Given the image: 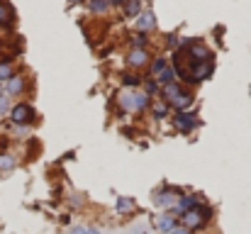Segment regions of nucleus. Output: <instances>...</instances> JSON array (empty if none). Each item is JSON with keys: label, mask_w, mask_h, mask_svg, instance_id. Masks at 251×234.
<instances>
[{"label": "nucleus", "mask_w": 251, "mask_h": 234, "mask_svg": "<svg viewBox=\"0 0 251 234\" xmlns=\"http://www.w3.org/2000/svg\"><path fill=\"white\" fill-rule=\"evenodd\" d=\"M168 66V59L166 56H154L151 61H149V66H147V71H149V78H154V76H159L164 69Z\"/></svg>", "instance_id": "obj_17"}, {"label": "nucleus", "mask_w": 251, "mask_h": 234, "mask_svg": "<svg viewBox=\"0 0 251 234\" xmlns=\"http://www.w3.org/2000/svg\"><path fill=\"white\" fill-rule=\"evenodd\" d=\"M195 205H200V198H198V195H180L178 205H176L171 212H176V217H178V215H183L185 210H190V208H195Z\"/></svg>", "instance_id": "obj_13"}, {"label": "nucleus", "mask_w": 251, "mask_h": 234, "mask_svg": "<svg viewBox=\"0 0 251 234\" xmlns=\"http://www.w3.org/2000/svg\"><path fill=\"white\" fill-rule=\"evenodd\" d=\"M7 147V139H0V149H5Z\"/></svg>", "instance_id": "obj_32"}, {"label": "nucleus", "mask_w": 251, "mask_h": 234, "mask_svg": "<svg viewBox=\"0 0 251 234\" xmlns=\"http://www.w3.org/2000/svg\"><path fill=\"white\" fill-rule=\"evenodd\" d=\"M12 74H15V61H12V56H2V59H0V83H5Z\"/></svg>", "instance_id": "obj_19"}, {"label": "nucleus", "mask_w": 251, "mask_h": 234, "mask_svg": "<svg viewBox=\"0 0 251 234\" xmlns=\"http://www.w3.org/2000/svg\"><path fill=\"white\" fill-rule=\"evenodd\" d=\"M178 220H180V227H185V230H190V232H198V230L207 227V222L212 220V210L200 203V205L185 210L183 215H178Z\"/></svg>", "instance_id": "obj_3"}, {"label": "nucleus", "mask_w": 251, "mask_h": 234, "mask_svg": "<svg viewBox=\"0 0 251 234\" xmlns=\"http://www.w3.org/2000/svg\"><path fill=\"white\" fill-rule=\"evenodd\" d=\"M127 0H110V7H122Z\"/></svg>", "instance_id": "obj_28"}, {"label": "nucleus", "mask_w": 251, "mask_h": 234, "mask_svg": "<svg viewBox=\"0 0 251 234\" xmlns=\"http://www.w3.org/2000/svg\"><path fill=\"white\" fill-rule=\"evenodd\" d=\"M0 178H2V171H0Z\"/></svg>", "instance_id": "obj_34"}, {"label": "nucleus", "mask_w": 251, "mask_h": 234, "mask_svg": "<svg viewBox=\"0 0 251 234\" xmlns=\"http://www.w3.org/2000/svg\"><path fill=\"white\" fill-rule=\"evenodd\" d=\"M88 7L93 15H105L110 10V0H88Z\"/></svg>", "instance_id": "obj_21"}, {"label": "nucleus", "mask_w": 251, "mask_h": 234, "mask_svg": "<svg viewBox=\"0 0 251 234\" xmlns=\"http://www.w3.org/2000/svg\"><path fill=\"white\" fill-rule=\"evenodd\" d=\"M154 80H156V83L164 88V85H168V83H176V80H178V74H176V69L168 64V66L161 71V74H159V76H154Z\"/></svg>", "instance_id": "obj_18"}, {"label": "nucleus", "mask_w": 251, "mask_h": 234, "mask_svg": "<svg viewBox=\"0 0 251 234\" xmlns=\"http://www.w3.org/2000/svg\"><path fill=\"white\" fill-rule=\"evenodd\" d=\"M166 47L176 52V49L180 47V37H178V34H166Z\"/></svg>", "instance_id": "obj_25"}, {"label": "nucleus", "mask_w": 251, "mask_h": 234, "mask_svg": "<svg viewBox=\"0 0 251 234\" xmlns=\"http://www.w3.org/2000/svg\"><path fill=\"white\" fill-rule=\"evenodd\" d=\"M17 166V158L10 152H0V171H12Z\"/></svg>", "instance_id": "obj_22"}, {"label": "nucleus", "mask_w": 251, "mask_h": 234, "mask_svg": "<svg viewBox=\"0 0 251 234\" xmlns=\"http://www.w3.org/2000/svg\"><path fill=\"white\" fill-rule=\"evenodd\" d=\"M115 103H117V107H120L125 115H139V112L149 110L151 98H149L144 90H139V88H122V90L117 93Z\"/></svg>", "instance_id": "obj_1"}, {"label": "nucleus", "mask_w": 251, "mask_h": 234, "mask_svg": "<svg viewBox=\"0 0 251 234\" xmlns=\"http://www.w3.org/2000/svg\"><path fill=\"white\" fill-rule=\"evenodd\" d=\"M142 88H144V93H147L149 98H159V95H161V85H159L154 78H149V76L142 80Z\"/></svg>", "instance_id": "obj_20"}, {"label": "nucleus", "mask_w": 251, "mask_h": 234, "mask_svg": "<svg viewBox=\"0 0 251 234\" xmlns=\"http://www.w3.org/2000/svg\"><path fill=\"white\" fill-rule=\"evenodd\" d=\"M149 61H151L149 49H129L125 54V64H127L129 71H142V69L149 66Z\"/></svg>", "instance_id": "obj_7"}, {"label": "nucleus", "mask_w": 251, "mask_h": 234, "mask_svg": "<svg viewBox=\"0 0 251 234\" xmlns=\"http://www.w3.org/2000/svg\"><path fill=\"white\" fill-rule=\"evenodd\" d=\"M127 44H129V49H149L151 34H147V32H132L127 37Z\"/></svg>", "instance_id": "obj_11"}, {"label": "nucleus", "mask_w": 251, "mask_h": 234, "mask_svg": "<svg viewBox=\"0 0 251 234\" xmlns=\"http://www.w3.org/2000/svg\"><path fill=\"white\" fill-rule=\"evenodd\" d=\"M134 27H137V32L151 34V32L156 29V15H154L151 10H142L139 17H137V22H134Z\"/></svg>", "instance_id": "obj_9"}, {"label": "nucleus", "mask_w": 251, "mask_h": 234, "mask_svg": "<svg viewBox=\"0 0 251 234\" xmlns=\"http://www.w3.org/2000/svg\"><path fill=\"white\" fill-rule=\"evenodd\" d=\"M120 10H122V17L125 20H137L139 12H142V0H127Z\"/></svg>", "instance_id": "obj_14"}, {"label": "nucleus", "mask_w": 251, "mask_h": 234, "mask_svg": "<svg viewBox=\"0 0 251 234\" xmlns=\"http://www.w3.org/2000/svg\"><path fill=\"white\" fill-rule=\"evenodd\" d=\"M129 234H151V232L147 230V225H137V227H134V230H132Z\"/></svg>", "instance_id": "obj_26"}, {"label": "nucleus", "mask_w": 251, "mask_h": 234, "mask_svg": "<svg viewBox=\"0 0 251 234\" xmlns=\"http://www.w3.org/2000/svg\"><path fill=\"white\" fill-rule=\"evenodd\" d=\"M120 80H122L125 88H142V80H144V78L139 76L137 71H129V69H127V71L120 74Z\"/></svg>", "instance_id": "obj_15"}, {"label": "nucleus", "mask_w": 251, "mask_h": 234, "mask_svg": "<svg viewBox=\"0 0 251 234\" xmlns=\"http://www.w3.org/2000/svg\"><path fill=\"white\" fill-rule=\"evenodd\" d=\"M66 2H69V5H81L83 0H66Z\"/></svg>", "instance_id": "obj_30"}, {"label": "nucleus", "mask_w": 251, "mask_h": 234, "mask_svg": "<svg viewBox=\"0 0 251 234\" xmlns=\"http://www.w3.org/2000/svg\"><path fill=\"white\" fill-rule=\"evenodd\" d=\"M85 234H100V230H95V227H93V230H85Z\"/></svg>", "instance_id": "obj_31"}, {"label": "nucleus", "mask_w": 251, "mask_h": 234, "mask_svg": "<svg viewBox=\"0 0 251 234\" xmlns=\"http://www.w3.org/2000/svg\"><path fill=\"white\" fill-rule=\"evenodd\" d=\"M149 110H151V117L154 120H166V117H171V107H168L166 100H151V105H149Z\"/></svg>", "instance_id": "obj_12"}, {"label": "nucleus", "mask_w": 251, "mask_h": 234, "mask_svg": "<svg viewBox=\"0 0 251 234\" xmlns=\"http://www.w3.org/2000/svg\"><path fill=\"white\" fill-rule=\"evenodd\" d=\"M7 112H10V122L15 127H29L37 122V110L29 103H15Z\"/></svg>", "instance_id": "obj_4"}, {"label": "nucleus", "mask_w": 251, "mask_h": 234, "mask_svg": "<svg viewBox=\"0 0 251 234\" xmlns=\"http://www.w3.org/2000/svg\"><path fill=\"white\" fill-rule=\"evenodd\" d=\"M178 200H180V190L168 188V185L159 188V190L154 193V205H156V208H161V210H168V212L178 205Z\"/></svg>", "instance_id": "obj_6"}, {"label": "nucleus", "mask_w": 251, "mask_h": 234, "mask_svg": "<svg viewBox=\"0 0 251 234\" xmlns=\"http://www.w3.org/2000/svg\"><path fill=\"white\" fill-rule=\"evenodd\" d=\"M69 234H85V227H74Z\"/></svg>", "instance_id": "obj_29"}, {"label": "nucleus", "mask_w": 251, "mask_h": 234, "mask_svg": "<svg viewBox=\"0 0 251 234\" xmlns=\"http://www.w3.org/2000/svg\"><path fill=\"white\" fill-rule=\"evenodd\" d=\"M10 110V95L5 90H0V115H5Z\"/></svg>", "instance_id": "obj_24"}, {"label": "nucleus", "mask_w": 251, "mask_h": 234, "mask_svg": "<svg viewBox=\"0 0 251 234\" xmlns=\"http://www.w3.org/2000/svg\"><path fill=\"white\" fill-rule=\"evenodd\" d=\"M171 122H173V127H176L180 134H190V132H195V130H198V125H200V120H198L190 110L173 112V115H171Z\"/></svg>", "instance_id": "obj_5"}, {"label": "nucleus", "mask_w": 251, "mask_h": 234, "mask_svg": "<svg viewBox=\"0 0 251 234\" xmlns=\"http://www.w3.org/2000/svg\"><path fill=\"white\" fill-rule=\"evenodd\" d=\"M168 234H193L190 232V230H185V227H180V225H178V227H176V230H171V232Z\"/></svg>", "instance_id": "obj_27"}, {"label": "nucleus", "mask_w": 251, "mask_h": 234, "mask_svg": "<svg viewBox=\"0 0 251 234\" xmlns=\"http://www.w3.org/2000/svg\"><path fill=\"white\" fill-rule=\"evenodd\" d=\"M134 208H137L134 198H127V195H120V198H117V205H115L117 215H129V212H132Z\"/></svg>", "instance_id": "obj_16"}, {"label": "nucleus", "mask_w": 251, "mask_h": 234, "mask_svg": "<svg viewBox=\"0 0 251 234\" xmlns=\"http://www.w3.org/2000/svg\"><path fill=\"white\" fill-rule=\"evenodd\" d=\"M27 90V76L25 74H12V76L5 80V93L7 95H22Z\"/></svg>", "instance_id": "obj_8"}, {"label": "nucleus", "mask_w": 251, "mask_h": 234, "mask_svg": "<svg viewBox=\"0 0 251 234\" xmlns=\"http://www.w3.org/2000/svg\"><path fill=\"white\" fill-rule=\"evenodd\" d=\"M7 22H12V10L7 2H0V25H7Z\"/></svg>", "instance_id": "obj_23"}, {"label": "nucleus", "mask_w": 251, "mask_h": 234, "mask_svg": "<svg viewBox=\"0 0 251 234\" xmlns=\"http://www.w3.org/2000/svg\"><path fill=\"white\" fill-rule=\"evenodd\" d=\"M159 98H161V100H166L168 107H173L176 112H180V110H190V107H193V103H195L193 90H190L188 85H183L180 80L164 85Z\"/></svg>", "instance_id": "obj_2"}, {"label": "nucleus", "mask_w": 251, "mask_h": 234, "mask_svg": "<svg viewBox=\"0 0 251 234\" xmlns=\"http://www.w3.org/2000/svg\"><path fill=\"white\" fill-rule=\"evenodd\" d=\"M154 227H156L161 234H168L171 230H176V227H178V217H176L173 212H161V215H156Z\"/></svg>", "instance_id": "obj_10"}, {"label": "nucleus", "mask_w": 251, "mask_h": 234, "mask_svg": "<svg viewBox=\"0 0 251 234\" xmlns=\"http://www.w3.org/2000/svg\"><path fill=\"white\" fill-rule=\"evenodd\" d=\"M0 59H2V47H0Z\"/></svg>", "instance_id": "obj_33"}]
</instances>
